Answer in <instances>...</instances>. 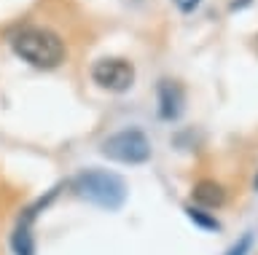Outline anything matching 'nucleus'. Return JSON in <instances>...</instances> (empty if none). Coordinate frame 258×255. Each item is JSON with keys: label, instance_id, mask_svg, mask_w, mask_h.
Wrapping results in <instances>:
<instances>
[{"label": "nucleus", "instance_id": "1", "mask_svg": "<svg viewBox=\"0 0 258 255\" xmlns=\"http://www.w3.org/2000/svg\"><path fill=\"white\" fill-rule=\"evenodd\" d=\"M11 49H14L16 57H22L27 65L38 67V70H54L64 62V57H68L64 41L48 27L19 30V33L11 38Z\"/></svg>", "mask_w": 258, "mask_h": 255}, {"label": "nucleus", "instance_id": "2", "mask_svg": "<svg viewBox=\"0 0 258 255\" xmlns=\"http://www.w3.org/2000/svg\"><path fill=\"white\" fill-rule=\"evenodd\" d=\"M76 194L81 199H89L92 204L102 207V210H118L126 199V186L118 175L102 172V169H86L81 172L76 183H73Z\"/></svg>", "mask_w": 258, "mask_h": 255}, {"label": "nucleus", "instance_id": "3", "mask_svg": "<svg viewBox=\"0 0 258 255\" xmlns=\"http://www.w3.org/2000/svg\"><path fill=\"white\" fill-rule=\"evenodd\" d=\"M102 156L118 164H145L151 158V142L140 129H124L102 142Z\"/></svg>", "mask_w": 258, "mask_h": 255}, {"label": "nucleus", "instance_id": "4", "mask_svg": "<svg viewBox=\"0 0 258 255\" xmlns=\"http://www.w3.org/2000/svg\"><path fill=\"white\" fill-rule=\"evenodd\" d=\"M92 78H94L97 86L121 94V92H129V89H132V83H135V67H132V62H126V59L105 57V59H100V62H94Z\"/></svg>", "mask_w": 258, "mask_h": 255}, {"label": "nucleus", "instance_id": "5", "mask_svg": "<svg viewBox=\"0 0 258 255\" xmlns=\"http://www.w3.org/2000/svg\"><path fill=\"white\" fill-rule=\"evenodd\" d=\"M159 113L167 121H172V118H177L183 113V89L175 81L159 83Z\"/></svg>", "mask_w": 258, "mask_h": 255}, {"label": "nucleus", "instance_id": "6", "mask_svg": "<svg viewBox=\"0 0 258 255\" xmlns=\"http://www.w3.org/2000/svg\"><path fill=\"white\" fill-rule=\"evenodd\" d=\"M191 196H194V202L199 207H205V210H215V207H221L226 202V191H223L221 183H215V180H199L197 186L191 188Z\"/></svg>", "mask_w": 258, "mask_h": 255}, {"label": "nucleus", "instance_id": "7", "mask_svg": "<svg viewBox=\"0 0 258 255\" xmlns=\"http://www.w3.org/2000/svg\"><path fill=\"white\" fill-rule=\"evenodd\" d=\"M35 218V212H27L24 220H19L14 236H11V247H14V255H35V242H32V234H30V223Z\"/></svg>", "mask_w": 258, "mask_h": 255}, {"label": "nucleus", "instance_id": "8", "mask_svg": "<svg viewBox=\"0 0 258 255\" xmlns=\"http://www.w3.org/2000/svg\"><path fill=\"white\" fill-rule=\"evenodd\" d=\"M185 212H188V218H191V220H197L202 228H213V231L221 228V226H218V220H215V218H210V215L202 210V207H185Z\"/></svg>", "mask_w": 258, "mask_h": 255}, {"label": "nucleus", "instance_id": "9", "mask_svg": "<svg viewBox=\"0 0 258 255\" xmlns=\"http://www.w3.org/2000/svg\"><path fill=\"white\" fill-rule=\"evenodd\" d=\"M247 250H250V236H242L239 242L234 244V247H231V250L226 252V255H247Z\"/></svg>", "mask_w": 258, "mask_h": 255}, {"label": "nucleus", "instance_id": "10", "mask_svg": "<svg viewBox=\"0 0 258 255\" xmlns=\"http://www.w3.org/2000/svg\"><path fill=\"white\" fill-rule=\"evenodd\" d=\"M172 3H175V6H177V9H180L183 14H194V11L199 9V3H202V0H172Z\"/></svg>", "mask_w": 258, "mask_h": 255}]
</instances>
